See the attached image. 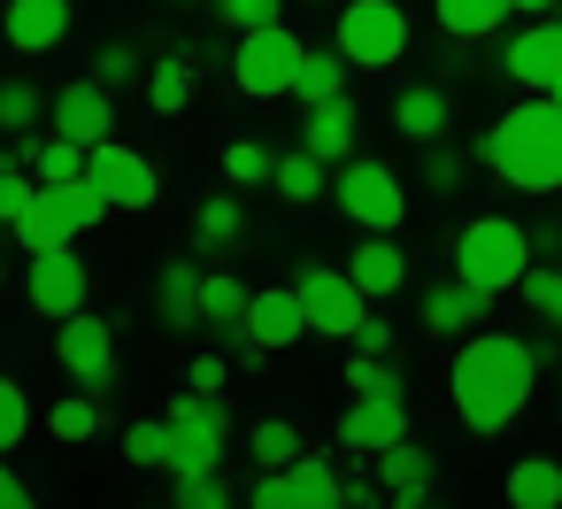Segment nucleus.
I'll list each match as a JSON object with an SVG mask.
<instances>
[{"mask_svg":"<svg viewBox=\"0 0 562 509\" xmlns=\"http://www.w3.org/2000/svg\"><path fill=\"white\" fill-rule=\"evenodd\" d=\"M531 378H539V355H531L524 340H508V332H477V340H462V355H454V370H447L462 424L485 432V440L516 424V409L531 401Z\"/></svg>","mask_w":562,"mask_h":509,"instance_id":"obj_1","label":"nucleus"},{"mask_svg":"<svg viewBox=\"0 0 562 509\" xmlns=\"http://www.w3.org/2000/svg\"><path fill=\"white\" fill-rule=\"evenodd\" d=\"M477 155H485L516 193H562V101L547 93V101L508 109V117L485 132Z\"/></svg>","mask_w":562,"mask_h":509,"instance_id":"obj_2","label":"nucleus"},{"mask_svg":"<svg viewBox=\"0 0 562 509\" xmlns=\"http://www.w3.org/2000/svg\"><path fill=\"white\" fill-rule=\"evenodd\" d=\"M531 232L516 224V217H477V224H462V240H454V278H470V286H485V294H508V286H524V270H531Z\"/></svg>","mask_w":562,"mask_h":509,"instance_id":"obj_3","label":"nucleus"},{"mask_svg":"<svg viewBox=\"0 0 562 509\" xmlns=\"http://www.w3.org/2000/svg\"><path fill=\"white\" fill-rule=\"evenodd\" d=\"M101 217H109V193H101L93 178H63V186H40V201H32V217L16 224V240H24L32 255L78 247V232L101 224Z\"/></svg>","mask_w":562,"mask_h":509,"instance_id":"obj_4","label":"nucleus"},{"mask_svg":"<svg viewBox=\"0 0 562 509\" xmlns=\"http://www.w3.org/2000/svg\"><path fill=\"white\" fill-rule=\"evenodd\" d=\"M301 40L285 32V24H262V32H239V55H232V78H239V93H255V101H278V93H293V78H301Z\"/></svg>","mask_w":562,"mask_h":509,"instance_id":"obj_5","label":"nucleus"},{"mask_svg":"<svg viewBox=\"0 0 562 509\" xmlns=\"http://www.w3.org/2000/svg\"><path fill=\"white\" fill-rule=\"evenodd\" d=\"M224 447H232V417L216 394L193 386L186 401H170V471H216Z\"/></svg>","mask_w":562,"mask_h":509,"instance_id":"obj_6","label":"nucleus"},{"mask_svg":"<svg viewBox=\"0 0 562 509\" xmlns=\"http://www.w3.org/2000/svg\"><path fill=\"white\" fill-rule=\"evenodd\" d=\"M339 55L362 63V70H385L408 55V16L393 9V0H347L339 9Z\"/></svg>","mask_w":562,"mask_h":509,"instance_id":"obj_7","label":"nucleus"},{"mask_svg":"<svg viewBox=\"0 0 562 509\" xmlns=\"http://www.w3.org/2000/svg\"><path fill=\"white\" fill-rule=\"evenodd\" d=\"M331 193H339V209H347V217H355L362 232H393V224L408 217V193H401V178H393L385 163H370V155L339 163Z\"/></svg>","mask_w":562,"mask_h":509,"instance_id":"obj_8","label":"nucleus"},{"mask_svg":"<svg viewBox=\"0 0 562 509\" xmlns=\"http://www.w3.org/2000/svg\"><path fill=\"white\" fill-rule=\"evenodd\" d=\"M339 501H347V478L331 455H293L255 486V509H339Z\"/></svg>","mask_w":562,"mask_h":509,"instance_id":"obj_9","label":"nucleus"},{"mask_svg":"<svg viewBox=\"0 0 562 509\" xmlns=\"http://www.w3.org/2000/svg\"><path fill=\"white\" fill-rule=\"evenodd\" d=\"M293 286H301V301H308V332H331V340H355V332H362V317H370L362 301H370V294L355 286V270H301Z\"/></svg>","mask_w":562,"mask_h":509,"instance_id":"obj_10","label":"nucleus"},{"mask_svg":"<svg viewBox=\"0 0 562 509\" xmlns=\"http://www.w3.org/2000/svg\"><path fill=\"white\" fill-rule=\"evenodd\" d=\"M86 178L109 193V209H155V193H162L155 163H147L139 147H124V140H101L93 163H86Z\"/></svg>","mask_w":562,"mask_h":509,"instance_id":"obj_11","label":"nucleus"},{"mask_svg":"<svg viewBox=\"0 0 562 509\" xmlns=\"http://www.w3.org/2000/svg\"><path fill=\"white\" fill-rule=\"evenodd\" d=\"M55 355H63V370L78 378V386H116V332L101 324V317H63V332H55Z\"/></svg>","mask_w":562,"mask_h":509,"instance_id":"obj_12","label":"nucleus"},{"mask_svg":"<svg viewBox=\"0 0 562 509\" xmlns=\"http://www.w3.org/2000/svg\"><path fill=\"white\" fill-rule=\"evenodd\" d=\"M55 132H63V140H78V147L116 140V101H109V86H101V78L63 86V93H55Z\"/></svg>","mask_w":562,"mask_h":509,"instance_id":"obj_13","label":"nucleus"},{"mask_svg":"<svg viewBox=\"0 0 562 509\" xmlns=\"http://www.w3.org/2000/svg\"><path fill=\"white\" fill-rule=\"evenodd\" d=\"M32 309L55 317V324L86 309V263H78V247H47V255H32Z\"/></svg>","mask_w":562,"mask_h":509,"instance_id":"obj_14","label":"nucleus"},{"mask_svg":"<svg viewBox=\"0 0 562 509\" xmlns=\"http://www.w3.org/2000/svg\"><path fill=\"white\" fill-rule=\"evenodd\" d=\"M393 440H408V409H401V394H355V409L339 417V447H355V455H385Z\"/></svg>","mask_w":562,"mask_h":509,"instance_id":"obj_15","label":"nucleus"},{"mask_svg":"<svg viewBox=\"0 0 562 509\" xmlns=\"http://www.w3.org/2000/svg\"><path fill=\"white\" fill-rule=\"evenodd\" d=\"M508 78H516V86H539V93L562 86V16H531V24L508 40Z\"/></svg>","mask_w":562,"mask_h":509,"instance_id":"obj_16","label":"nucleus"},{"mask_svg":"<svg viewBox=\"0 0 562 509\" xmlns=\"http://www.w3.org/2000/svg\"><path fill=\"white\" fill-rule=\"evenodd\" d=\"M247 332L270 340V347H293V340L308 332V301H301V286H262V294L247 301Z\"/></svg>","mask_w":562,"mask_h":509,"instance_id":"obj_17","label":"nucleus"},{"mask_svg":"<svg viewBox=\"0 0 562 509\" xmlns=\"http://www.w3.org/2000/svg\"><path fill=\"white\" fill-rule=\"evenodd\" d=\"M301 147L324 155V163H355V101H347V93H339V101H316V109L301 117Z\"/></svg>","mask_w":562,"mask_h":509,"instance_id":"obj_18","label":"nucleus"},{"mask_svg":"<svg viewBox=\"0 0 562 509\" xmlns=\"http://www.w3.org/2000/svg\"><path fill=\"white\" fill-rule=\"evenodd\" d=\"M63 32H70V0H9V40L24 55L63 47Z\"/></svg>","mask_w":562,"mask_h":509,"instance_id":"obj_19","label":"nucleus"},{"mask_svg":"<svg viewBox=\"0 0 562 509\" xmlns=\"http://www.w3.org/2000/svg\"><path fill=\"white\" fill-rule=\"evenodd\" d=\"M347 270H355V286H362L370 301L408 286V255L393 247V232H370V240H355V263H347Z\"/></svg>","mask_w":562,"mask_h":509,"instance_id":"obj_20","label":"nucleus"},{"mask_svg":"<svg viewBox=\"0 0 562 509\" xmlns=\"http://www.w3.org/2000/svg\"><path fill=\"white\" fill-rule=\"evenodd\" d=\"M485 309H493V294H485V286H470V278H454V286H424V324H431V332H447V340H454V332H470Z\"/></svg>","mask_w":562,"mask_h":509,"instance_id":"obj_21","label":"nucleus"},{"mask_svg":"<svg viewBox=\"0 0 562 509\" xmlns=\"http://www.w3.org/2000/svg\"><path fill=\"white\" fill-rule=\"evenodd\" d=\"M378 478H385V494H393V501H408V509H416V501L431 494V455H424L416 440H393V447L378 455Z\"/></svg>","mask_w":562,"mask_h":509,"instance_id":"obj_22","label":"nucleus"},{"mask_svg":"<svg viewBox=\"0 0 562 509\" xmlns=\"http://www.w3.org/2000/svg\"><path fill=\"white\" fill-rule=\"evenodd\" d=\"M201 286H209V278H201L193 263H170V270H162V294H155V317H162L170 332L209 324V317H201Z\"/></svg>","mask_w":562,"mask_h":509,"instance_id":"obj_23","label":"nucleus"},{"mask_svg":"<svg viewBox=\"0 0 562 509\" xmlns=\"http://www.w3.org/2000/svg\"><path fill=\"white\" fill-rule=\"evenodd\" d=\"M508 16H516V0H439V24L454 40H493Z\"/></svg>","mask_w":562,"mask_h":509,"instance_id":"obj_24","label":"nucleus"},{"mask_svg":"<svg viewBox=\"0 0 562 509\" xmlns=\"http://www.w3.org/2000/svg\"><path fill=\"white\" fill-rule=\"evenodd\" d=\"M508 501H516V509H554V501H562V463H547V455L516 463V471H508Z\"/></svg>","mask_w":562,"mask_h":509,"instance_id":"obj_25","label":"nucleus"},{"mask_svg":"<svg viewBox=\"0 0 562 509\" xmlns=\"http://www.w3.org/2000/svg\"><path fill=\"white\" fill-rule=\"evenodd\" d=\"M293 93H301V109H316V101H339L347 93V55L331 47V55H301V78H293Z\"/></svg>","mask_w":562,"mask_h":509,"instance_id":"obj_26","label":"nucleus"},{"mask_svg":"<svg viewBox=\"0 0 562 509\" xmlns=\"http://www.w3.org/2000/svg\"><path fill=\"white\" fill-rule=\"evenodd\" d=\"M393 124H401L408 140H439V132H447V93H431V86H408V93L393 101Z\"/></svg>","mask_w":562,"mask_h":509,"instance_id":"obj_27","label":"nucleus"},{"mask_svg":"<svg viewBox=\"0 0 562 509\" xmlns=\"http://www.w3.org/2000/svg\"><path fill=\"white\" fill-rule=\"evenodd\" d=\"M147 109H155V117H178V109H193V70H186L178 55L147 70Z\"/></svg>","mask_w":562,"mask_h":509,"instance_id":"obj_28","label":"nucleus"},{"mask_svg":"<svg viewBox=\"0 0 562 509\" xmlns=\"http://www.w3.org/2000/svg\"><path fill=\"white\" fill-rule=\"evenodd\" d=\"M270 186L285 193V201H316L324 193V155H308V147H293L278 170H270Z\"/></svg>","mask_w":562,"mask_h":509,"instance_id":"obj_29","label":"nucleus"},{"mask_svg":"<svg viewBox=\"0 0 562 509\" xmlns=\"http://www.w3.org/2000/svg\"><path fill=\"white\" fill-rule=\"evenodd\" d=\"M32 201H40V170L0 163V224H24V217H32Z\"/></svg>","mask_w":562,"mask_h":509,"instance_id":"obj_30","label":"nucleus"},{"mask_svg":"<svg viewBox=\"0 0 562 509\" xmlns=\"http://www.w3.org/2000/svg\"><path fill=\"white\" fill-rule=\"evenodd\" d=\"M86 163H93V147H78V140H63V132H55V140L40 147V163H32V170H40V186H63V178H86Z\"/></svg>","mask_w":562,"mask_h":509,"instance_id":"obj_31","label":"nucleus"},{"mask_svg":"<svg viewBox=\"0 0 562 509\" xmlns=\"http://www.w3.org/2000/svg\"><path fill=\"white\" fill-rule=\"evenodd\" d=\"M247 301H255V294H247L239 278H209V286H201V317H209V324H224V332H232V324H247Z\"/></svg>","mask_w":562,"mask_h":509,"instance_id":"obj_32","label":"nucleus"},{"mask_svg":"<svg viewBox=\"0 0 562 509\" xmlns=\"http://www.w3.org/2000/svg\"><path fill=\"white\" fill-rule=\"evenodd\" d=\"M247 447H255V463H262V471H285V463H293V455H301V432H293V424H285V417H262V424H255V440H247Z\"/></svg>","mask_w":562,"mask_h":509,"instance_id":"obj_33","label":"nucleus"},{"mask_svg":"<svg viewBox=\"0 0 562 509\" xmlns=\"http://www.w3.org/2000/svg\"><path fill=\"white\" fill-rule=\"evenodd\" d=\"M270 170H278V155H270L262 140H232V147H224V178H232V186H262Z\"/></svg>","mask_w":562,"mask_h":509,"instance_id":"obj_34","label":"nucleus"},{"mask_svg":"<svg viewBox=\"0 0 562 509\" xmlns=\"http://www.w3.org/2000/svg\"><path fill=\"white\" fill-rule=\"evenodd\" d=\"M239 224H247V217H239V201H232V193H216V201H201V217H193V232H201V247H232V240H239Z\"/></svg>","mask_w":562,"mask_h":509,"instance_id":"obj_35","label":"nucleus"},{"mask_svg":"<svg viewBox=\"0 0 562 509\" xmlns=\"http://www.w3.org/2000/svg\"><path fill=\"white\" fill-rule=\"evenodd\" d=\"M347 394H401V370H393L385 355L355 347V355H347Z\"/></svg>","mask_w":562,"mask_h":509,"instance_id":"obj_36","label":"nucleus"},{"mask_svg":"<svg viewBox=\"0 0 562 509\" xmlns=\"http://www.w3.org/2000/svg\"><path fill=\"white\" fill-rule=\"evenodd\" d=\"M93 432H101L93 386H86V394H70V401H55V440H93Z\"/></svg>","mask_w":562,"mask_h":509,"instance_id":"obj_37","label":"nucleus"},{"mask_svg":"<svg viewBox=\"0 0 562 509\" xmlns=\"http://www.w3.org/2000/svg\"><path fill=\"white\" fill-rule=\"evenodd\" d=\"M124 455H132V463H162V471H170V417L132 424V432H124Z\"/></svg>","mask_w":562,"mask_h":509,"instance_id":"obj_38","label":"nucleus"},{"mask_svg":"<svg viewBox=\"0 0 562 509\" xmlns=\"http://www.w3.org/2000/svg\"><path fill=\"white\" fill-rule=\"evenodd\" d=\"M524 301H531L547 324H562V263H539V270H524Z\"/></svg>","mask_w":562,"mask_h":509,"instance_id":"obj_39","label":"nucleus"},{"mask_svg":"<svg viewBox=\"0 0 562 509\" xmlns=\"http://www.w3.org/2000/svg\"><path fill=\"white\" fill-rule=\"evenodd\" d=\"M24 432H32V401H24V386H16V378H0V455H9Z\"/></svg>","mask_w":562,"mask_h":509,"instance_id":"obj_40","label":"nucleus"},{"mask_svg":"<svg viewBox=\"0 0 562 509\" xmlns=\"http://www.w3.org/2000/svg\"><path fill=\"white\" fill-rule=\"evenodd\" d=\"M278 9H285V0H216V16L232 32H262V24H278Z\"/></svg>","mask_w":562,"mask_h":509,"instance_id":"obj_41","label":"nucleus"},{"mask_svg":"<svg viewBox=\"0 0 562 509\" xmlns=\"http://www.w3.org/2000/svg\"><path fill=\"white\" fill-rule=\"evenodd\" d=\"M32 117H40V86L9 78V86H0V124H9V132H24Z\"/></svg>","mask_w":562,"mask_h":509,"instance_id":"obj_42","label":"nucleus"},{"mask_svg":"<svg viewBox=\"0 0 562 509\" xmlns=\"http://www.w3.org/2000/svg\"><path fill=\"white\" fill-rule=\"evenodd\" d=\"M178 501L186 509H224V478L216 471H178Z\"/></svg>","mask_w":562,"mask_h":509,"instance_id":"obj_43","label":"nucleus"},{"mask_svg":"<svg viewBox=\"0 0 562 509\" xmlns=\"http://www.w3.org/2000/svg\"><path fill=\"white\" fill-rule=\"evenodd\" d=\"M93 78H101V86H132V78H139V55H132V47L116 40V47H101V63H93Z\"/></svg>","mask_w":562,"mask_h":509,"instance_id":"obj_44","label":"nucleus"},{"mask_svg":"<svg viewBox=\"0 0 562 509\" xmlns=\"http://www.w3.org/2000/svg\"><path fill=\"white\" fill-rule=\"evenodd\" d=\"M424 178H431L439 193H454V186H462V155H447V147H439V155L424 163Z\"/></svg>","mask_w":562,"mask_h":509,"instance_id":"obj_45","label":"nucleus"},{"mask_svg":"<svg viewBox=\"0 0 562 509\" xmlns=\"http://www.w3.org/2000/svg\"><path fill=\"white\" fill-rule=\"evenodd\" d=\"M224 370H232V355H193V386H201V394H216Z\"/></svg>","mask_w":562,"mask_h":509,"instance_id":"obj_46","label":"nucleus"},{"mask_svg":"<svg viewBox=\"0 0 562 509\" xmlns=\"http://www.w3.org/2000/svg\"><path fill=\"white\" fill-rule=\"evenodd\" d=\"M355 347H370V355H385V347H393V324H385V317H362V332H355Z\"/></svg>","mask_w":562,"mask_h":509,"instance_id":"obj_47","label":"nucleus"},{"mask_svg":"<svg viewBox=\"0 0 562 509\" xmlns=\"http://www.w3.org/2000/svg\"><path fill=\"white\" fill-rule=\"evenodd\" d=\"M0 509H32V486L16 471H0Z\"/></svg>","mask_w":562,"mask_h":509,"instance_id":"obj_48","label":"nucleus"},{"mask_svg":"<svg viewBox=\"0 0 562 509\" xmlns=\"http://www.w3.org/2000/svg\"><path fill=\"white\" fill-rule=\"evenodd\" d=\"M378 486H385V478H378ZM378 486L355 471V478H347V509H370V501H378Z\"/></svg>","mask_w":562,"mask_h":509,"instance_id":"obj_49","label":"nucleus"},{"mask_svg":"<svg viewBox=\"0 0 562 509\" xmlns=\"http://www.w3.org/2000/svg\"><path fill=\"white\" fill-rule=\"evenodd\" d=\"M516 16H554V0H516Z\"/></svg>","mask_w":562,"mask_h":509,"instance_id":"obj_50","label":"nucleus"},{"mask_svg":"<svg viewBox=\"0 0 562 509\" xmlns=\"http://www.w3.org/2000/svg\"><path fill=\"white\" fill-rule=\"evenodd\" d=\"M554 101H562V86H554Z\"/></svg>","mask_w":562,"mask_h":509,"instance_id":"obj_51","label":"nucleus"}]
</instances>
